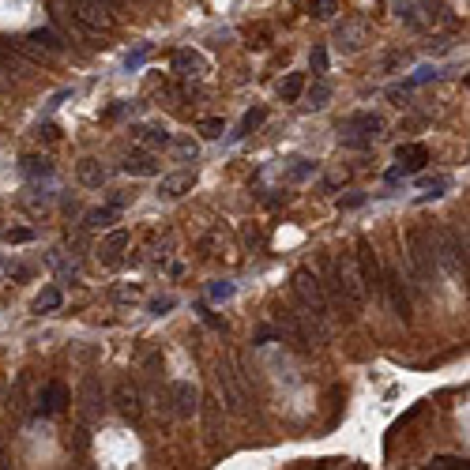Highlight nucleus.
<instances>
[{
  "label": "nucleus",
  "mask_w": 470,
  "mask_h": 470,
  "mask_svg": "<svg viewBox=\"0 0 470 470\" xmlns=\"http://www.w3.org/2000/svg\"><path fill=\"white\" fill-rule=\"evenodd\" d=\"M309 64H312V72H316V75H324V72H328V49H324V46H312Z\"/></svg>",
  "instance_id": "obj_31"
},
{
  "label": "nucleus",
  "mask_w": 470,
  "mask_h": 470,
  "mask_svg": "<svg viewBox=\"0 0 470 470\" xmlns=\"http://www.w3.org/2000/svg\"><path fill=\"white\" fill-rule=\"evenodd\" d=\"M113 402H117V410H121V417H128V422H139L143 407H139V388H136L132 380L117 384V391H113Z\"/></svg>",
  "instance_id": "obj_9"
},
{
  "label": "nucleus",
  "mask_w": 470,
  "mask_h": 470,
  "mask_svg": "<svg viewBox=\"0 0 470 470\" xmlns=\"http://www.w3.org/2000/svg\"><path fill=\"white\" fill-rule=\"evenodd\" d=\"M230 294H233L230 282H215V286H211V301H226Z\"/></svg>",
  "instance_id": "obj_38"
},
{
  "label": "nucleus",
  "mask_w": 470,
  "mask_h": 470,
  "mask_svg": "<svg viewBox=\"0 0 470 470\" xmlns=\"http://www.w3.org/2000/svg\"><path fill=\"white\" fill-rule=\"evenodd\" d=\"M407 245H410V256H407V264L410 271L422 282H429L437 275V249H433V233H425V230H410L407 233Z\"/></svg>",
  "instance_id": "obj_3"
},
{
  "label": "nucleus",
  "mask_w": 470,
  "mask_h": 470,
  "mask_svg": "<svg viewBox=\"0 0 470 470\" xmlns=\"http://www.w3.org/2000/svg\"><path fill=\"white\" fill-rule=\"evenodd\" d=\"M4 275H8V279H31V267H23V264H4Z\"/></svg>",
  "instance_id": "obj_39"
},
{
  "label": "nucleus",
  "mask_w": 470,
  "mask_h": 470,
  "mask_svg": "<svg viewBox=\"0 0 470 470\" xmlns=\"http://www.w3.org/2000/svg\"><path fill=\"white\" fill-rule=\"evenodd\" d=\"M75 177H80L83 188H102L106 185V166H102L98 159H83L80 166H75Z\"/></svg>",
  "instance_id": "obj_13"
},
{
  "label": "nucleus",
  "mask_w": 470,
  "mask_h": 470,
  "mask_svg": "<svg viewBox=\"0 0 470 470\" xmlns=\"http://www.w3.org/2000/svg\"><path fill=\"white\" fill-rule=\"evenodd\" d=\"M218 388H222V399H226V407L230 410H249V391L241 388L237 380V373H233V361H218Z\"/></svg>",
  "instance_id": "obj_5"
},
{
  "label": "nucleus",
  "mask_w": 470,
  "mask_h": 470,
  "mask_svg": "<svg viewBox=\"0 0 470 470\" xmlns=\"http://www.w3.org/2000/svg\"><path fill=\"white\" fill-rule=\"evenodd\" d=\"M422 124H425L422 117H407V121L399 124V132H417V128H422Z\"/></svg>",
  "instance_id": "obj_43"
},
{
  "label": "nucleus",
  "mask_w": 470,
  "mask_h": 470,
  "mask_svg": "<svg viewBox=\"0 0 470 470\" xmlns=\"http://www.w3.org/2000/svg\"><path fill=\"white\" fill-rule=\"evenodd\" d=\"M222 132H226L222 117H203V121H200V136H203V139H218Z\"/></svg>",
  "instance_id": "obj_26"
},
{
  "label": "nucleus",
  "mask_w": 470,
  "mask_h": 470,
  "mask_svg": "<svg viewBox=\"0 0 470 470\" xmlns=\"http://www.w3.org/2000/svg\"><path fill=\"white\" fill-rule=\"evenodd\" d=\"M31 42H34L38 49H42V53H46V57H60V53H64V49H68V46H64V38H60L57 31H49V27H42V31H34V34H31Z\"/></svg>",
  "instance_id": "obj_15"
},
{
  "label": "nucleus",
  "mask_w": 470,
  "mask_h": 470,
  "mask_svg": "<svg viewBox=\"0 0 470 470\" xmlns=\"http://www.w3.org/2000/svg\"><path fill=\"white\" fill-rule=\"evenodd\" d=\"M328 98H331V87L324 83V80H316V83H312V90H309V106L312 110H324V106H328Z\"/></svg>",
  "instance_id": "obj_25"
},
{
  "label": "nucleus",
  "mask_w": 470,
  "mask_h": 470,
  "mask_svg": "<svg viewBox=\"0 0 470 470\" xmlns=\"http://www.w3.org/2000/svg\"><path fill=\"white\" fill-rule=\"evenodd\" d=\"M173 410L177 417H192L200 410V395H196L192 384H173Z\"/></svg>",
  "instance_id": "obj_14"
},
{
  "label": "nucleus",
  "mask_w": 470,
  "mask_h": 470,
  "mask_svg": "<svg viewBox=\"0 0 470 470\" xmlns=\"http://www.w3.org/2000/svg\"><path fill=\"white\" fill-rule=\"evenodd\" d=\"M275 338H282V331H275V328H260V331H256V346H267V343H275Z\"/></svg>",
  "instance_id": "obj_36"
},
{
  "label": "nucleus",
  "mask_w": 470,
  "mask_h": 470,
  "mask_svg": "<svg viewBox=\"0 0 470 470\" xmlns=\"http://www.w3.org/2000/svg\"><path fill=\"white\" fill-rule=\"evenodd\" d=\"M60 305H64V294L57 290V286L42 290V294H38V301H34V309H38V312H57Z\"/></svg>",
  "instance_id": "obj_23"
},
{
  "label": "nucleus",
  "mask_w": 470,
  "mask_h": 470,
  "mask_svg": "<svg viewBox=\"0 0 470 470\" xmlns=\"http://www.w3.org/2000/svg\"><path fill=\"white\" fill-rule=\"evenodd\" d=\"M384 128V121L376 113H354V117H346L343 124H338V132H361V136H376Z\"/></svg>",
  "instance_id": "obj_11"
},
{
  "label": "nucleus",
  "mask_w": 470,
  "mask_h": 470,
  "mask_svg": "<svg viewBox=\"0 0 470 470\" xmlns=\"http://www.w3.org/2000/svg\"><path fill=\"white\" fill-rule=\"evenodd\" d=\"M380 294H388L391 312H395L399 320H410V294H407V286H402V275H399V271H384Z\"/></svg>",
  "instance_id": "obj_6"
},
{
  "label": "nucleus",
  "mask_w": 470,
  "mask_h": 470,
  "mask_svg": "<svg viewBox=\"0 0 470 470\" xmlns=\"http://www.w3.org/2000/svg\"><path fill=\"white\" fill-rule=\"evenodd\" d=\"M301 90H305V75H301V72H290V75H286V80L279 83L282 102H297V98H301Z\"/></svg>",
  "instance_id": "obj_20"
},
{
  "label": "nucleus",
  "mask_w": 470,
  "mask_h": 470,
  "mask_svg": "<svg viewBox=\"0 0 470 470\" xmlns=\"http://www.w3.org/2000/svg\"><path fill=\"white\" fill-rule=\"evenodd\" d=\"M395 16L407 23V27H414V31H422V23H417V16H414V4L410 0H395Z\"/></svg>",
  "instance_id": "obj_28"
},
{
  "label": "nucleus",
  "mask_w": 470,
  "mask_h": 470,
  "mask_svg": "<svg viewBox=\"0 0 470 470\" xmlns=\"http://www.w3.org/2000/svg\"><path fill=\"white\" fill-rule=\"evenodd\" d=\"M83 399H87V410H102V399H98V376H87V380H83Z\"/></svg>",
  "instance_id": "obj_27"
},
{
  "label": "nucleus",
  "mask_w": 470,
  "mask_h": 470,
  "mask_svg": "<svg viewBox=\"0 0 470 470\" xmlns=\"http://www.w3.org/2000/svg\"><path fill=\"white\" fill-rule=\"evenodd\" d=\"M297 166H290V173H286V177H290V181H305L309 173H316V162H309V159H294Z\"/></svg>",
  "instance_id": "obj_30"
},
{
  "label": "nucleus",
  "mask_w": 470,
  "mask_h": 470,
  "mask_svg": "<svg viewBox=\"0 0 470 470\" xmlns=\"http://www.w3.org/2000/svg\"><path fill=\"white\" fill-rule=\"evenodd\" d=\"M395 159H399L395 173H399V177H407V173H417V169H425L429 151L422 147V143H402V147L395 151Z\"/></svg>",
  "instance_id": "obj_8"
},
{
  "label": "nucleus",
  "mask_w": 470,
  "mask_h": 470,
  "mask_svg": "<svg viewBox=\"0 0 470 470\" xmlns=\"http://www.w3.org/2000/svg\"><path fill=\"white\" fill-rule=\"evenodd\" d=\"M38 136H42V139H53L57 128H53V124H42V128H38Z\"/></svg>",
  "instance_id": "obj_45"
},
{
  "label": "nucleus",
  "mask_w": 470,
  "mask_h": 470,
  "mask_svg": "<svg viewBox=\"0 0 470 470\" xmlns=\"http://www.w3.org/2000/svg\"><path fill=\"white\" fill-rule=\"evenodd\" d=\"M68 402H72L68 388H64L60 380H49V384L42 388V395H38V414L53 417V414H60L64 407H68Z\"/></svg>",
  "instance_id": "obj_7"
},
{
  "label": "nucleus",
  "mask_w": 470,
  "mask_h": 470,
  "mask_svg": "<svg viewBox=\"0 0 470 470\" xmlns=\"http://www.w3.org/2000/svg\"><path fill=\"white\" fill-rule=\"evenodd\" d=\"M361 203H365V192H354V196H346V200H338L343 211H354V207H361Z\"/></svg>",
  "instance_id": "obj_40"
},
{
  "label": "nucleus",
  "mask_w": 470,
  "mask_h": 470,
  "mask_svg": "<svg viewBox=\"0 0 470 470\" xmlns=\"http://www.w3.org/2000/svg\"><path fill=\"white\" fill-rule=\"evenodd\" d=\"M207 425H211V433L218 429V407H215V402H207Z\"/></svg>",
  "instance_id": "obj_44"
},
{
  "label": "nucleus",
  "mask_w": 470,
  "mask_h": 470,
  "mask_svg": "<svg viewBox=\"0 0 470 470\" xmlns=\"http://www.w3.org/2000/svg\"><path fill=\"white\" fill-rule=\"evenodd\" d=\"M361 34H365V27H338L335 42H338V49H346V53H354V49L361 46Z\"/></svg>",
  "instance_id": "obj_22"
},
{
  "label": "nucleus",
  "mask_w": 470,
  "mask_h": 470,
  "mask_svg": "<svg viewBox=\"0 0 470 470\" xmlns=\"http://www.w3.org/2000/svg\"><path fill=\"white\" fill-rule=\"evenodd\" d=\"M294 297L301 301V312L312 320L316 343H324V338H328V312H331V301H328V294H324V282L312 275V271H297L294 275Z\"/></svg>",
  "instance_id": "obj_1"
},
{
  "label": "nucleus",
  "mask_w": 470,
  "mask_h": 470,
  "mask_svg": "<svg viewBox=\"0 0 470 470\" xmlns=\"http://www.w3.org/2000/svg\"><path fill=\"white\" fill-rule=\"evenodd\" d=\"M417 4L425 8V16L433 19V23H437V19H444V4H440V0H417Z\"/></svg>",
  "instance_id": "obj_35"
},
{
  "label": "nucleus",
  "mask_w": 470,
  "mask_h": 470,
  "mask_svg": "<svg viewBox=\"0 0 470 470\" xmlns=\"http://www.w3.org/2000/svg\"><path fill=\"white\" fill-rule=\"evenodd\" d=\"M437 470H448V466H463V459H455V455H440V459H433Z\"/></svg>",
  "instance_id": "obj_42"
},
{
  "label": "nucleus",
  "mask_w": 470,
  "mask_h": 470,
  "mask_svg": "<svg viewBox=\"0 0 470 470\" xmlns=\"http://www.w3.org/2000/svg\"><path fill=\"white\" fill-rule=\"evenodd\" d=\"M143 60H147V46H143V49H136V53H128V57H124V68L132 72V68H139Z\"/></svg>",
  "instance_id": "obj_37"
},
{
  "label": "nucleus",
  "mask_w": 470,
  "mask_h": 470,
  "mask_svg": "<svg viewBox=\"0 0 470 470\" xmlns=\"http://www.w3.org/2000/svg\"><path fill=\"white\" fill-rule=\"evenodd\" d=\"M4 237H8L11 245H27V241H34V230H27V226H16V230H8Z\"/></svg>",
  "instance_id": "obj_34"
},
{
  "label": "nucleus",
  "mask_w": 470,
  "mask_h": 470,
  "mask_svg": "<svg viewBox=\"0 0 470 470\" xmlns=\"http://www.w3.org/2000/svg\"><path fill=\"white\" fill-rule=\"evenodd\" d=\"M358 275H361V286H365V294H380V286H384V267H380V260H376L373 252V245L369 241H358Z\"/></svg>",
  "instance_id": "obj_4"
},
{
  "label": "nucleus",
  "mask_w": 470,
  "mask_h": 470,
  "mask_svg": "<svg viewBox=\"0 0 470 470\" xmlns=\"http://www.w3.org/2000/svg\"><path fill=\"white\" fill-rule=\"evenodd\" d=\"M173 305H177L173 297H162V301H154V305H151V312H154V316H166V312L173 309Z\"/></svg>",
  "instance_id": "obj_41"
},
{
  "label": "nucleus",
  "mask_w": 470,
  "mask_h": 470,
  "mask_svg": "<svg viewBox=\"0 0 470 470\" xmlns=\"http://www.w3.org/2000/svg\"><path fill=\"white\" fill-rule=\"evenodd\" d=\"M64 19L72 23V31H80L83 38H98L102 31H110V4L106 0H64Z\"/></svg>",
  "instance_id": "obj_2"
},
{
  "label": "nucleus",
  "mask_w": 470,
  "mask_h": 470,
  "mask_svg": "<svg viewBox=\"0 0 470 470\" xmlns=\"http://www.w3.org/2000/svg\"><path fill=\"white\" fill-rule=\"evenodd\" d=\"M136 136H139L143 147H151V151L169 147V143H173V136H169L166 128H159V124H143V128H136Z\"/></svg>",
  "instance_id": "obj_17"
},
{
  "label": "nucleus",
  "mask_w": 470,
  "mask_h": 470,
  "mask_svg": "<svg viewBox=\"0 0 470 470\" xmlns=\"http://www.w3.org/2000/svg\"><path fill=\"white\" fill-rule=\"evenodd\" d=\"M429 80H437V68H417V72H414V75H410V80L402 83V87H407V90H414V87H422V83H429Z\"/></svg>",
  "instance_id": "obj_32"
},
{
  "label": "nucleus",
  "mask_w": 470,
  "mask_h": 470,
  "mask_svg": "<svg viewBox=\"0 0 470 470\" xmlns=\"http://www.w3.org/2000/svg\"><path fill=\"white\" fill-rule=\"evenodd\" d=\"M169 147L177 151L181 162H196V159H200V143H192V139H173Z\"/></svg>",
  "instance_id": "obj_24"
},
{
  "label": "nucleus",
  "mask_w": 470,
  "mask_h": 470,
  "mask_svg": "<svg viewBox=\"0 0 470 470\" xmlns=\"http://www.w3.org/2000/svg\"><path fill=\"white\" fill-rule=\"evenodd\" d=\"M121 169L132 177H154L159 173V162H154V154H147V151H132V154H124Z\"/></svg>",
  "instance_id": "obj_10"
},
{
  "label": "nucleus",
  "mask_w": 470,
  "mask_h": 470,
  "mask_svg": "<svg viewBox=\"0 0 470 470\" xmlns=\"http://www.w3.org/2000/svg\"><path fill=\"white\" fill-rule=\"evenodd\" d=\"M312 11H316L320 19H331L338 11V0H312Z\"/></svg>",
  "instance_id": "obj_33"
},
{
  "label": "nucleus",
  "mask_w": 470,
  "mask_h": 470,
  "mask_svg": "<svg viewBox=\"0 0 470 470\" xmlns=\"http://www.w3.org/2000/svg\"><path fill=\"white\" fill-rule=\"evenodd\" d=\"M0 275H4V264H0Z\"/></svg>",
  "instance_id": "obj_46"
},
{
  "label": "nucleus",
  "mask_w": 470,
  "mask_h": 470,
  "mask_svg": "<svg viewBox=\"0 0 470 470\" xmlns=\"http://www.w3.org/2000/svg\"><path fill=\"white\" fill-rule=\"evenodd\" d=\"M192 173H169L162 177V185H159V196H166V200H177V196H185L192 188Z\"/></svg>",
  "instance_id": "obj_16"
},
{
  "label": "nucleus",
  "mask_w": 470,
  "mask_h": 470,
  "mask_svg": "<svg viewBox=\"0 0 470 470\" xmlns=\"http://www.w3.org/2000/svg\"><path fill=\"white\" fill-rule=\"evenodd\" d=\"M173 72L177 75H203L207 60L196 53V49H177V53H173Z\"/></svg>",
  "instance_id": "obj_12"
},
{
  "label": "nucleus",
  "mask_w": 470,
  "mask_h": 470,
  "mask_svg": "<svg viewBox=\"0 0 470 470\" xmlns=\"http://www.w3.org/2000/svg\"><path fill=\"white\" fill-rule=\"evenodd\" d=\"M128 245V233L124 230H113L110 237H106V245H102V260H106V264H117V252H121Z\"/></svg>",
  "instance_id": "obj_21"
},
{
  "label": "nucleus",
  "mask_w": 470,
  "mask_h": 470,
  "mask_svg": "<svg viewBox=\"0 0 470 470\" xmlns=\"http://www.w3.org/2000/svg\"><path fill=\"white\" fill-rule=\"evenodd\" d=\"M117 218H121V207L106 203V207H98V211H87V226H95V230H106V226H113Z\"/></svg>",
  "instance_id": "obj_19"
},
{
  "label": "nucleus",
  "mask_w": 470,
  "mask_h": 470,
  "mask_svg": "<svg viewBox=\"0 0 470 470\" xmlns=\"http://www.w3.org/2000/svg\"><path fill=\"white\" fill-rule=\"evenodd\" d=\"M264 117H267L264 110H252V113H245V121H241V128H237L233 136H237V139H241V136H249L252 128H260V124H264Z\"/></svg>",
  "instance_id": "obj_29"
},
{
  "label": "nucleus",
  "mask_w": 470,
  "mask_h": 470,
  "mask_svg": "<svg viewBox=\"0 0 470 470\" xmlns=\"http://www.w3.org/2000/svg\"><path fill=\"white\" fill-rule=\"evenodd\" d=\"M53 159H46V154H27L23 159V173H27L31 181H38V177H53Z\"/></svg>",
  "instance_id": "obj_18"
}]
</instances>
